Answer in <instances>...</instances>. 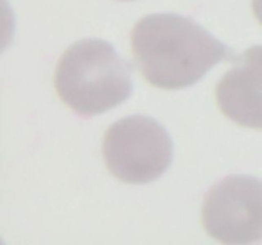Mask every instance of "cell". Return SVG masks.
Returning a JSON list of instances; mask_svg holds the SVG:
<instances>
[{
  "label": "cell",
  "mask_w": 262,
  "mask_h": 245,
  "mask_svg": "<svg viewBox=\"0 0 262 245\" xmlns=\"http://www.w3.org/2000/svg\"><path fill=\"white\" fill-rule=\"evenodd\" d=\"M216 101L233 122L262 130V45L251 46L235 60L217 83Z\"/></svg>",
  "instance_id": "obj_5"
},
{
  "label": "cell",
  "mask_w": 262,
  "mask_h": 245,
  "mask_svg": "<svg viewBox=\"0 0 262 245\" xmlns=\"http://www.w3.org/2000/svg\"><path fill=\"white\" fill-rule=\"evenodd\" d=\"M133 55L149 85L164 90L195 85L231 56L223 42L188 18L151 14L139 19L131 36Z\"/></svg>",
  "instance_id": "obj_1"
},
{
  "label": "cell",
  "mask_w": 262,
  "mask_h": 245,
  "mask_svg": "<svg viewBox=\"0 0 262 245\" xmlns=\"http://www.w3.org/2000/svg\"><path fill=\"white\" fill-rule=\"evenodd\" d=\"M102 157L108 170L128 184L157 180L173 158V143L159 121L146 116H128L106 130Z\"/></svg>",
  "instance_id": "obj_3"
},
{
  "label": "cell",
  "mask_w": 262,
  "mask_h": 245,
  "mask_svg": "<svg viewBox=\"0 0 262 245\" xmlns=\"http://www.w3.org/2000/svg\"><path fill=\"white\" fill-rule=\"evenodd\" d=\"M55 87L66 105L83 116L116 108L133 91L130 68L114 45L102 40H81L61 55Z\"/></svg>",
  "instance_id": "obj_2"
},
{
  "label": "cell",
  "mask_w": 262,
  "mask_h": 245,
  "mask_svg": "<svg viewBox=\"0 0 262 245\" xmlns=\"http://www.w3.org/2000/svg\"><path fill=\"white\" fill-rule=\"evenodd\" d=\"M251 6H253L254 15L262 24V0H251Z\"/></svg>",
  "instance_id": "obj_6"
},
{
  "label": "cell",
  "mask_w": 262,
  "mask_h": 245,
  "mask_svg": "<svg viewBox=\"0 0 262 245\" xmlns=\"http://www.w3.org/2000/svg\"><path fill=\"white\" fill-rule=\"evenodd\" d=\"M202 225L224 244L262 240V180L235 175L216 184L205 198Z\"/></svg>",
  "instance_id": "obj_4"
}]
</instances>
